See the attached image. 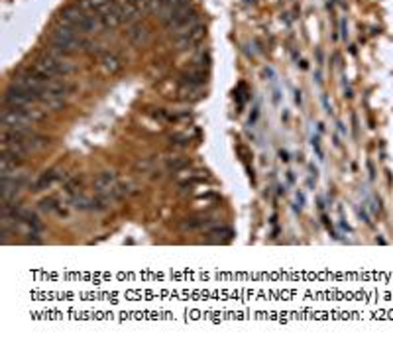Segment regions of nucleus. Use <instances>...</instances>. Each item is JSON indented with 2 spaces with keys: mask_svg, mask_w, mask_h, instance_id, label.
Returning <instances> with one entry per match:
<instances>
[{
  "mask_svg": "<svg viewBox=\"0 0 393 344\" xmlns=\"http://www.w3.org/2000/svg\"><path fill=\"white\" fill-rule=\"evenodd\" d=\"M83 41H85V37L79 36L73 28L61 26V24L52 32V45L65 52L67 55H71L77 50H83Z\"/></svg>",
  "mask_w": 393,
  "mask_h": 344,
  "instance_id": "obj_1",
  "label": "nucleus"
},
{
  "mask_svg": "<svg viewBox=\"0 0 393 344\" xmlns=\"http://www.w3.org/2000/svg\"><path fill=\"white\" fill-rule=\"evenodd\" d=\"M114 185H116V173L110 171V169H107V171L99 173V177L94 179V191L101 193V195H107Z\"/></svg>",
  "mask_w": 393,
  "mask_h": 344,
  "instance_id": "obj_2",
  "label": "nucleus"
},
{
  "mask_svg": "<svg viewBox=\"0 0 393 344\" xmlns=\"http://www.w3.org/2000/svg\"><path fill=\"white\" fill-rule=\"evenodd\" d=\"M215 226V220L207 217H193L183 222V230H211Z\"/></svg>",
  "mask_w": 393,
  "mask_h": 344,
  "instance_id": "obj_3",
  "label": "nucleus"
},
{
  "mask_svg": "<svg viewBox=\"0 0 393 344\" xmlns=\"http://www.w3.org/2000/svg\"><path fill=\"white\" fill-rule=\"evenodd\" d=\"M57 179H61V171H59V169H50V171L41 173V177H39V179L36 181V185H34V191L47 189V187H52Z\"/></svg>",
  "mask_w": 393,
  "mask_h": 344,
  "instance_id": "obj_4",
  "label": "nucleus"
},
{
  "mask_svg": "<svg viewBox=\"0 0 393 344\" xmlns=\"http://www.w3.org/2000/svg\"><path fill=\"white\" fill-rule=\"evenodd\" d=\"M126 36H128V39H130L132 43H142V41L148 39L150 32H148V28H145V26H142V24H136V26H132V28L126 32Z\"/></svg>",
  "mask_w": 393,
  "mask_h": 344,
  "instance_id": "obj_5",
  "label": "nucleus"
},
{
  "mask_svg": "<svg viewBox=\"0 0 393 344\" xmlns=\"http://www.w3.org/2000/svg\"><path fill=\"white\" fill-rule=\"evenodd\" d=\"M232 234H234L232 228H228V226H213V228L209 230V236H213V238H211L213 244L224 242V240H230Z\"/></svg>",
  "mask_w": 393,
  "mask_h": 344,
  "instance_id": "obj_6",
  "label": "nucleus"
},
{
  "mask_svg": "<svg viewBox=\"0 0 393 344\" xmlns=\"http://www.w3.org/2000/svg\"><path fill=\"white\" fill-rule=\"evenodd\" d=\"M130 193H132V185H128V183H116V185L107 193V197L112 201H122L124 197H128Z\"/></svg>",
  "mask_w": 393,
  "mask_h": 344,
  "instance_id": "obj_7",
  "label": "nucleus"
},
{
  "mask_svg": "<svg viewBox=\"0 0 393 344\" xmlns=\"http://www.w3.org/2000/svg\"><path fill=\"white\" fill-rule=\"evenodd\" d=\"M103 67L110 73H116L122 67V59L114 54H105L103 55Z\"/></svg>",
  "mask_w": 393,
  "mask_h": 344,
  "instance_id": "obj_8",
  "label": "nucleus"
},
{
  "mask_svg": "<svg viewBox=\"0 0 393 344\" xmlns=\"http://www.w3.org/2000/svg\"><path fill=\"white\" fill-rule=\"evenodd\" d=\"M63 101L65 99H59V96H54V94H43L41 99H39V103L43 105V109L47 110H57L63 107Z\"/></svg>",
  "mask_w": 393,
  "mask_h": 344,
  "instance_id": "obj_9",
  "label": "nucleus"
},
{
  "mask_svg": "<svg viewBox=\"0 0 393 344\" xmlns=\"http://www.w3.org/2000/svg\"><path fill=\"white\" fill-rule=\"evenodd\" d=\"M165 165H167V169H169V171H181L183 167H187V165H189V160H187V158H183V156H173V158H169V160H167Z\"/></svg>",
  "mask_w": 393,
  "mask_h": 344,
  "instance_id": "obj_10",
  "label": "nucleus"
},
{
  "mask_svg": "<svg viewBox=\"0 0 393 344\" xmlns=\"http://www.w3.org/2000/svg\"><path fill=\"white\" fill-rule=\"evenodd\" d=\"M57 209H59V205H57L55 197H47L39 203V211H43V213H55Z\"/></svg>",
  "mask_w": 393,
  "mask_h": 344,
  "instance_id": "obj_11",
  "label": "nucleus"
},
{
  "mask_svg": "<svg viewBox=\"0 0 393 344\" xmlns=\"http://www.w3.org/2000/svg\"><path fill=\"white\" fill-rule=\"evenodd\" d=\"M209 63H211V57L207 54H201L197 57V65H199V67H207Z\"/></svg>",
  "mask_w": 393,
  "mask_h": 344,
  "instance_id": "obj_12",
  "label": "nucleus"
},
{
  "mask_svg": "<svg viewBox=\"0 0 393 344\" xmlns=\"http://www.w3.org/2000/svg\"><path fill=\"white\" fill-rule=\"evenodd\" d=\"M313 148L317 150V154H319V158H322V150H321V144H319V138H313Z\"/></svg>",
  "mask_w": 393,
  "mask_h": 344,
  "instance_id": "obj_13",
  "label": "nucleus"
},
{
  "mask_svg": "<svg viewBox=\"0 0 393 344\" xmlns=\"http://www.w3.org/2000/svg\"><path fill=\"white\" fill-rule=\"evenodd\" d=\"M297 201H299V211L303 209V205H305V195L303 193H297Z\"/></svg>",
  "mask_w": 393,
  "mask_h": 344,
  "instance_id": "obj_14",
  "label": "nucleus"
},
{
  "mask_svg": "<svg viewBox=\"0 0 393 344\" xmlns=\"http://www.w3.org/2000/svg\"><path fill=\"white\" fill-rule=\"evenodd\" d=\"M360 218H362L364 222H368V224H370V218H368V215H366V211H364V209H360Z\"/></svg>",
  "mask_w": 393,
  "mask_h": 344,
  "instance_id": "obj_15",
  "label": "nucleus"
},
{
  "mask_svg": "<svg viewBox=\"0 0 393 344\" xmlns=\"http://www.w3.org/2000/svg\"><path fill=\"white\" fill-rule=\"evenodd\" d=\"M28 244H41V238H28Z\"/></svg>",
  "mask_w": 393,
  "mask_h": 344,
  "instance_id": "obj_16",
  "label": "nucleus"
},
{
  "mask_svg": "<svg viewBox=\"0 0 393 344\" xmlns=\"http://www.w3.org/2000/svg\"><path fill=\"white\" fill-rule=\"evenodd\" d=\"M346 36H348V32H346V22H342V37L346 39Z\"/></svg>",
  "mask_w": 393,
  "mask_h": 344,
  "instance_id": "obj_17",
  "label": "nucleus"
},
{
  "mask_svg": "<svg viewBox=\"0 0 393 344\" xmlns=\"http://www.w3.org/2000/svg\"><path fill=\"white\" fill-rule=\"evenodd\" d=\"M279 156H281V160H283V162H287V160H289V156H287V152H279Z\"/></svg>",
  "mask_w": 393,
  "mask_h": 344,
  "instance_id": "obj_18",
  "label": "nucleus"
}]
</instances>
